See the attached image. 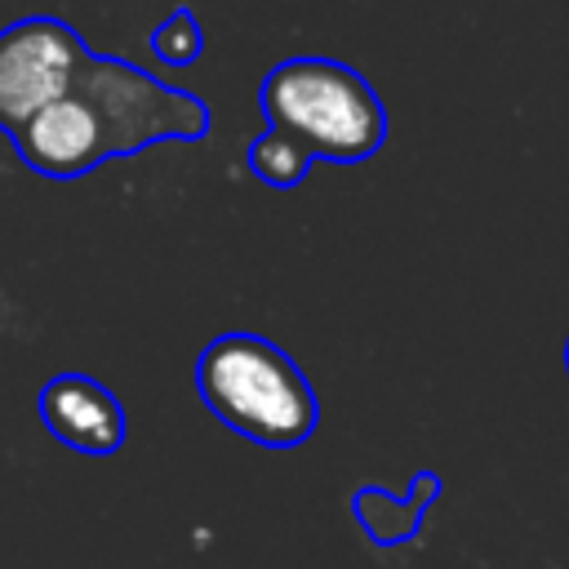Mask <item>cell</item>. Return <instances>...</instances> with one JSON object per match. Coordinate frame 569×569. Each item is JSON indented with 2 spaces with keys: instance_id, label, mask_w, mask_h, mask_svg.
<instances>
[{
  "instance_id": "6da1fadb",
  "label": "cell",
  "mask_w": 569,
  "mask_h": 569,
  "mask_svg": "<svg viewBox=\"0 0 569 569\" xmlns=\"http://www.w3.org/2000/svg\"><path fill=\"white\" fill-rule=\"evenodd\" d=\"M204 129L209 111L196 93L169 89L133 62L84 53L71 89L40 107L13 133V147L40 178L71 182L111 156L160 138H196Z\"/></svg>"
},
{
  "instance_id": "7a4b0ae2",
  "label": "cell",
  "mask_w": 569,
  "mask_h": 569,
  "mask_svg": "<svg viewBox=\"0 0 569 569\" xmlns=\"http://www.w3.org/2000/svg\"><path fill=\"white\" fill-rule=\"evenodd\" d=\"M196 391L222 427L267 449H293L320 422L307 373L262 333H218L196 360Z\"/></svg>"
},
{
  "instance_id": "3957f363",
  "label": "cell",
  "mask_w": 569,
  "mask_h": 569,
  "mask_svg": "<svg viewBox=\"0 0 569 569\" xmlns=\"http://www.w3.org/2000/svg\"><path fill=\"white\" fill-rule=\"evenodd\" d=\"M267 124L293 133L316 160L356 164L382 151L387 107L378 89L338 58H284L258 84Z\"/></svg>"
},
{
  "instance_id": "277c9868",
  "label": "cell",
  "mask_w": 569,
  "mask_h": 569,
  "mask_svg": "<svg viewBox=\"0 0 569 569\" xmlns=\"http://www.w3.org/2000/svg\"><path fill=\"white\" fill-rule=\"evenodd\" d=\"M80 36L58 18H22L0 31V129L13 138L40 107L62 98L84 62Z\"/></svg>"
},
{
  "instance_id": "5b68a950",
  "label": "cell",
  "mask_w": 569,
  "mask_h": 569,
  "mask_svg": "<svg viewBox=\"0 0 569 569\" xmlns=\"http://www.w3.org/2000/svg\"><path fill=\"white\" fill-rule=\"evenodd\" d=\"M40 422L53 440H62L76 453L107 458L124 445V405L111 387H102L89 373H58L40 387Z\"/></svg>"
},
{
  "instance_id": "8992f818",
  "label": "cell",
  "mask_w": 569,
  "mask_h": 569,
  "mask_svg": "<svg viewBox=\"0 0 569 569\" xmlns=\"http://www.w3.org/2000/svg\"><path fill=\"white\" fill-rule=\"evenodd\" d=\"M436 493H440V476L436 471H418L413 476V489L405 498H391L387 489L365 485V489L351 493V516L365 529V538H373L378 547H400V542H413L418 538L422 516L436 502Z\"/></svg>"
},
{
  "instance_id": "52a82bcc",
  "label": "cell",
  "mask_w": 569,
  "mask_h": 569,
  "mask_svg": "<svg viewBox=\"0 0 569 569\" xmlns=\"http://www.w3.org/2000/svg\"><path fill=\"white\" fill-rule=\"evenodd\" d=\"M249 169H253V178L258 182H267V187H298L302 178H307V169H311V151L293 138V133H284V129H276V124H267L253 142H249Z\"/></svg>"
},
{
  "instance_id": "ba28073f",
  "label": "cell",
  "mask_w": 569,
  "mask_h": 569,
  "mask_svg": "<svg viewBox=\"0 0 569 569\" xmlns=\"http://www.w3.org/2000/svg\"><path fill=\"white\" fill-rule=\"evenodd\" d=\"M151 53L169 67H191L204 53V27L191 9H173L156 31H151Z\"/></svg>"
},
{
  "instance_id": "9c48e42d",
  "label": "cell",
  "mask_w": 569,
  "mask_h": 569,
  "mask_svg": "<svg viewBox=\"0 0 569 569\" xmlns=\"http://www.w3.org/2000/svg\"><path fill=\"white\" fill-rule=\"evenodd\" d=\"M565 369H569V342H565Z\"/></svg>"
}]
</instances>
